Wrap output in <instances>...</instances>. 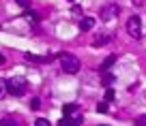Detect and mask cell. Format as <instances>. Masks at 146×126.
I'll list each match as a JSON object with an SVG mask.
<instances>
[{
    "label": "cell",
    "mask_w": 146,
    "mask_h": 126,
    "mask_svg": "<svg viewBox=\"0 0 146 126\" xmlns=\"http://www.w3.org/2000/svg\"><path fill=\"white\" fill-rule=\"evenodd\" d=\"M60 68H62L67 75H75L80 71V60L73 54H62L60 56Z\"/></svg>",
    "instance_id": "obj_1"
},
{
    "label": "cell",
    "mask_w": 146,
    "mask_h": 126,
    "mask_svg": "<svg viewBox=\"0 0 146 126\" xmlns=\"http://www.w3.org/2000/svg\"><path fill=\"white\" fill-rule=\"evenodd\" d=\"M26 79L24 77H11L9 81H7V92L13 96H24L26 94Z\"/></svg>",
    "instance_id": "obj_2"
},
{
    "label": "cell",
    "mask_w": 146,
    "mask_h": 126,
    "mask_svg": "<svg viewBox=\"0 0 146 126\" xmlns=\"http://www.w3.org/2000/svg\"><path fill=\"white\" fill-rule=\"evenodd\" d=\"M127 32H129V36H133V39H140L142 36V22H140L137 15H133V17L127 19Z\"/></svg>",
    "instance_id": "obj_3"
},
{
    "label": "cell",
    "mask_w": 146,
    "mask_h": 126,
    "mask_svg": "<svg viewBox=\"0 0 146 126\" xmlns=\"http://www.w3.org/2000/svg\"><path fill=\"white\" fill-rule=\"evenodd\" d=\"M118 13H120V9H118L116 5H108V7H103V9H101L99 17L103 19V22H112L114 17H118Z\"/></svg>",
    "instance_id": "obj_4"
},
{
    "label": "cell",
    "mask_w": 146,
    "mask_h": 126,
    "mask_svg": "<svg viewBox=\"0 0 146 126\" xmlns=\"http://www.w3.org/2000/svg\"><path fill=\"white\" fill-rule=\"evenodd\" d=\"M80 124H82V113H75L71 117H62L58 122V126H80Z\"/></svg>",
    "instance_id": "obj_5"
},
{
    "label": "cell",
    "mask_w": 146,
    "mask_h": 126,
    "mask_svg": "<svg viewBox=\"0 0 146 126\" xmlns=\"http://www.w3.org/2000/svg\"><path fill=\"white\" fill-rule=\"evenodd\" d=\"M75 113H82L80 105L71 103V105H64V107H62V116H64V117H71V116H75Z\"/></svg>",
    "instance_id": "obj_6"
},
{
    "label": "cell",
    "mask_w": 146,
    "mask_h": 126,
    "mask_svg": "<svg viewBox=\"0 0 146 126\" xmlns=\"http://www.w3.org/2000/svg\"><path fill=\"white\" fill-rule=\"evenodd\" d=\"M95 28V19L92 17H82V22H80V30L82 32H88Z\"/></svg>",
    "instance_id": "obj_7"
},
{
    "label": "cell",
    "mask_w": 146,
    "mask_h": 126,
    "mask_svg": "<svg viewBox=\"0 0 146 126\" xmlns=\"http://www.w3.org/2000/svg\"><path fill=\"white\" fill-rule=\"evenodd\" d=\"M26 60L28 62H39V64H43V62H50V56H35V54H26Z\"/></svg>",
    "instance_id": "obj_8"
},
{
    "label": "cell",
    "mask_w": 146,
    "mask_h": 126,
    "mask_svg": "<svg viewBox=\"0 0 146 126\" xmlns=\"http://www.w3.org/2000/svg\"><path fill=\"white\" fill-rule=\"evenodd\" d=\"M114 62H116V56H114V54H110L108 58L103 60V64H101V71H108V68L112 66V64H114Z\"/></svg>",
    "instance_id": "obj_9"
},
{
    "label": "cell",
    "mask_w": 146,
    "mask_h": 126,
    "mask_svg": "<svg viewBox=\"0 0 146 126\" xmlns=\"http://www.w3.org/2000/svg\"><path fill=\"white\" fill-rule=\"evenodd\" d=\"M0 126H17V120H15L13 116H7L0 120Z\"/></svg>",
    "instance_id": "obj_10"
},
{
    "label": "cell",
    "mask_w": 146,
    "mask_h": 126,
    "mask_svg": "<svg viewBox=\"0 0 146 126\" xmlns=\"http://www.w3.org/2000/svg\"><path fill=\"white\" fill-rule=\"evenodd\" d=\"M114 81H116V77H114V75H110V73H105V75H103V86H105V88H110L112 83H114Z\"/></svg>",
    "instance_id": "obj_11"
},
{
    "label": "cell",
    "mask_w": 146,
    "mask_h": 126,
    "mask_svg": "<svg viewBox=\"0 0 146 126\" xmlns=\"http://www.w3.org/2000/svg\"><path fill=\"white\" fill-rule=\"evenodd\" d=\"M24 17H26L28 22H39V13H35V11H26Z\"/></svg>",
    "instance_id": "obj_12"
},
{
    "label": "cell",
    "mask_w": 146,
    "mask_h": 126,
    "mask_svg": "<svg viewBox=\"0 0 146 126\" xmlns=\"http://www.w3.org/2000/svg\"><path fill=\"white\" fill-rule=\"evenodd\" d=\"M108 41H110V34H101V36H97V39H95V45H105Z\"/></svg>",
    "instance_id": "obj_13"
},
{
    "label": "cell",
    "mask_w": 146,
    "mask_h": 126,
    "mask_svg": "<svg viewBox=\"0 0 146 126\" xmlns=\"http://www.w3.org/2000/svg\"><path fill=\"white\" fill-rule=\"evenodd\" d=\"M7 94H9V92H7V81L0 79V98H5Z\"/></svg>",
    "instance_id": "obj_14"
},
{
    "label": "cell",
    "mask_w": 146,
    "mask_h": 126,
    "mask_svg": "<svg viewBox=\"0 0 146 126\" xmlns=\"http://www.w3.org/2000/svg\"><path fill=\"white\" fill-rule=\"evenodd\" d=\"M114 90H112V88H108V90H105V103H112V100H114Z\"/></svg>",
    "instance_id": "obj_15"
},
{
    "label": "cell",
    "mask_w": 146,
    "mask_h": 126,
    "mask_svg": "<svg viewBox=\"0 0 146 126\" xmlns=\"http://www.w3.org/2000/svg\"><path fill=\"white\" fill-rule=\"evenodd\" d=\"M35 126H52V124H50V120H45V117H36Z\"/></svg>",
    "instance_id": "obj_16"
},
{
    "label": "cell",
    "mask_w": 146,
    "mask_h": 126,
    "mask_svg": "<svg viewBox=\"0 0 146 126\" xmlns=\"http://www.w3.org/2000/svg\"><path fill=\"white\" fill-rule=\"evenodd\" d=\"M97 111L105 113V111H108V103H105V100H103V103H99V105H97Z\"/></svg>",
    "instance_id": "obj_17"
},
{
    "label": "cell",
    "mask_w": 146,
    "mask_h": 126,
    "mask_svg": "<svg viewBox=\"0 0 146 126\" xmlns=\"http://www.w3.org/2000/svg\"><path fill=\"white\" fill-rule=\"evenodd\" d=\"M30 107L32 109H39V107H41V98H32L30 100Z\"/></svg>",
    "instance_id": "obj_18"
},
{
    "label": "cell",
    "mask_w": 146,
    "mask_h": 126,
    "mask_svg": "<svg viewBox=\"0 0 146 126\" xmlns=\"http://www.w3.org/2000/svg\"><path fill=\"white\" fill-rule=\"evenodd\" d=\"M15 2H17L19 7H24V9H28V7H30V0H15Z\"/></svg>",
    "instance_id": "obj_19"
},
{
    "label": "cell",
    "mask_w": 146,
    "mask_h": 126,
    "mask_svg": "<svg viewBox=\"0 0 146 126\" xmlns=\"http://www.w3.org/2000/svg\"><path fill=\"white\" fill-rule=\"evenodd\" d=\"M135 126H146V116H140V117H137Z\"/></svg>",
    "instance_id": "obj_20"
},
{
    "label": "cell",
    "mask_w": 146,
    "mask_h": 126,
    "mask_svg": "<svg viewBox=\"0 0 146 126\" xmlns=\"http://www.w3.org/2000/svg\"><path fill=\"white\" fill-rule=\"evenodd\" d=\"M73 15H78V17H82V7H73Z\"/></svg>",
    "instance_id": "obj_21"
},
{
    "label": "cell",
    "mask_w": 146,
    "mask_h": 126,
    "mask_svg": "<svg viewBox=\"0 0 146 126\" xmlns=\"http://www.w3.org/2000/svg\"><path fill=\"white\" fill-rule=\"evenodd\" d=\"M0 64H5V56L2 54H0Z\"/></svg>",
    "instance_id": "obj_22"
},
{
    "label": "cell",
    "mask_w": 146,
    "mask_h": 126,
    "mask_svg": "<svg viewBox=\"0 0 146 126\" xmlns=\"http://www.w3.org/2000/svg\"><path fill=\"white\" fill-rule=\"evenodd\" d=\"M69 2H73V0H69Z\"/></svg>",
    "instance_id": "obj_23"
}]
</instances>
